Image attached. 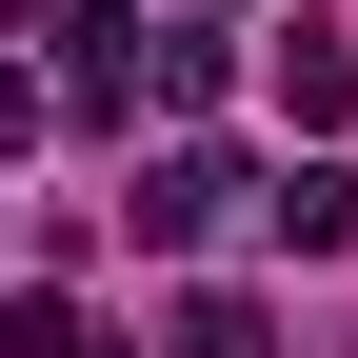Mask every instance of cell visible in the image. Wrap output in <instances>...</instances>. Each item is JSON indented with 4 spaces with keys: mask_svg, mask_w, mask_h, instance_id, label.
<instances>
[{
    "mask_svg": "<svg viewBox=\"0 0 358 358\" xmlns=\"http://www.w3.org/2000/svg\"><path fill=\"white\" fill-rule=\"evenodd\" d=\"M239 199H259L239 159H199V140H179V159H140V199H120V219H140L159 259H199V239H219V219H239Z\"/></svg>",
    "mask_w": 358,
    "mask_h": 358,
    "instance_id": "cell-1",
    "label": "cell"
},
{
    "mask_svg": "<svg viewBox=\"0 0 358 358\" xmlns=\"http://www.w3.org/2000/svg\"><path fill=\"white\" fill-rule=\"evenodd\" d=\"M259 239H279V259H338L358 239V179L338 159H279V179H259Z\"/></svg>",
    "mask_w": 358,
    "mask_h": 358,
    "instance_id": "cell-2",
    "label": "cell"
},
{
    "mask_svg": "<svg viewBox=\"0 0 358 358\" xmlns=\"http://www.w3.org/2000/svg\"><path fill=\"white\" fill-rule=\"evenodd\" d=\"M279 120H299V140H338V120H358V40H319V20L279 40Z\"/></svg>",
    "mask_w": 358,
    "mask_h": 358,
    "instance_id": "cell-3",
    "label": "cell"
},
{
    "mask_svg": "<svg viewBox=\"0 0 358 358\" xmlns=\"http://www.w3.org/2000/svg\"><path fill=\"white\" fill-rule=\"evenodd\" d=\"M159 358H279V319H259V299H219V279H199V299H179V319H159Z\"/></svg>",
    "mask_w": 358,
    "mask_h": 358,
    "instance_id": "cell-4",
    "label": "cell"
},
{
    "mask_svg": "<svg viewBox=\"0 0 358 358\" xmlns=\"http://www.w3.org/2000/svg\"><path fill=\"white\" fill-rule=\"evenodd\" d=\"M140 60H159V100H219V80H239V40H219V20H140Z\"/></svg>",
    "mask_w": 358,
    "mask_h": 358,
    "instance_id": "cell-5",
    "label": "cell"
},
{
    "mask_svg": "<svg viewBox=\"0 0 358 358\" xmlns=\"http://www.w3.org/2000/svg\"><path fill=\"white\" fill-rule=\"evenodd\" d=\"M0 358H100V338H80V299H0Z\"/></svg>",
    "mask_w": 358,
    "mask_h": 358,
    "instance_id": "cell-6",
    "label": "cell"
},
{
    "mask_svg": "<svg viewBox=\"0 0 358 358\" xmlns=\"http://www.w3.org/2000/svg\"><path fill=\"white\" fill-rule=\"evenodd\" d=\"M40 120H60V100H40V80H20V60H0V140H40Z\"/></svg>",
    "mask_w": 358,
    "mask_h": 358,
    "instance_id": "cell-7",
    "label": "cell"
},
{
    "mask_svg": "<svg viewBox=\"0 0 358 358\" xmlns=\"http://www.w3.org/2000/svg\"><path fill=\"white\" fill-rule=\"evenodd\" d=\"M0 20H40V0H0Z\"/></svg>",
    "mask_w": 358,
    "mask_h": 358,
    "instance_id": "cell-8",
    "label": "cell"
}]
</instances>
